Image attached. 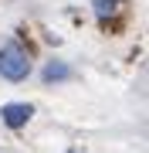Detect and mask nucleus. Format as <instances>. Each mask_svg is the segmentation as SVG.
Segmentation results:
<instances>
[{"instance_id": "nucleus-1", "label": "nucleus", "mask_w": 149, "mask_h": 153, "mask_svg": "<svg viewBox=\"0 0 149 153\" xmlns=\"http://www.w3.org/2000/svg\"><path fill=\"white\" fill-rule=\"evenodd\" d=\"M27 71H31L27 48H21V44H7V48H0V75H4V78L21 82V78H27Z\"/></svg>"}, {"instance_id": "nucleus-2", "label": "nucleus", "mask_w": 149, "mask_h": 153, "mask_svg": "<svg viewBox=\"0 0 149 153\" xmlns=\"http://www.w3.org/2000/svg\"><path fill=\"white\" fill-rule=\"evenodd\" d=\"M31 112H34L31 105H24V102H10V105H4V109H0V119L10 126V129H21V126L31 119Z\"/></svg>"}, {"instance_id": "nucleus-3", "label": "nucleus", "mask_w": 149, "mask_h": 153, "mask_svg": "<svg viewBox=\"0 0 149 153\" xmlns=\"http://www.w3.org/2000/svg\"><path fill=\"white\" fill-rule=\"evenodd\" d=\"M68 75H71V71H68V65H61V61L44 68V82H61V78H68Z\"/></svg>"}, {"instance_id": "nucleus-4", "label": "nucleus", "mask_w": 149, "mask_h": 153, "mask_svg": "<svg viewBox=\"0 0 149 153\" xmlns=\"http://www.w3.org/2000/svg\"><path fill=\"white\" fill-rule=\"evenodd\" d=\"M115 4H119V0H95V14L105 21L109 14H115Z\"/></svg>"}]
</instances>
